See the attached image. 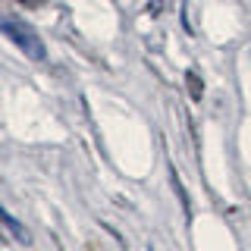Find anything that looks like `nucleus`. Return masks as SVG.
I'll return each mask as SVG.
<instances>
[{
    "label": "nucleus",
    "instance_id": "1",
    "mask_svg": "<svg viewBox=\"0 0 251 251\" xmlns=\"http://www.w3.org/2000/svg\"><path fill=\"white\" fill-rule=\"evenodd\" d=\"M3 35L10 38V41L19 47L22 53H25V57L44 60V41L38 38V31L31 28V25H25V22H16V19L6 16V19H3Z\"/></svg>",
    "mask_w": 251,
    "mask_h": 251
}]
</instances>
